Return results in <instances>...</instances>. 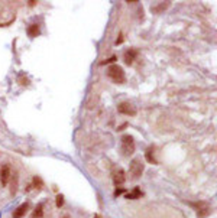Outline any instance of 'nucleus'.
I'll return each instance as SVG.
<instances>
[{
  "mask_svg": "<svg viewBox=\"0 0 217 218\" xmlns=\"http://www.w3.org/2000/svg\"><path fill=\"white\" fill-rule=\"evenodd\" d=\"M107 77L110 78L115 84H123L126 81V75H125V71L120 65L117 64H113L107 68Z\"/></svg>",
  "mask_w": 217,
  "mask_h": 218,
  "instance_id": "1",
  "label": "nucleus"
},
{
  "mask_svg": "<svg viewBox=\"0 0 217 218\" xmlns=\"http://www.w3.org/2000/svg\"><path fill=\"white\" fill-rule=\"evenodd\" d=\"M120 142H122V143H120V149H122L123 156H130V155L135 153L136 146H135V140H133V137H132L130 134L122 136V140H120Z\"/></svg>",
  "mask_w": 217,
  "mask_h": 218,
  "instance_id": "2",
  "label": "nucleus"
},
{
  "mask_svg": "<svg viewBox=\"0 0 217 218\" xmlns=\"http://www.w3.org/2000/svg\"><path fill=\"white\" fill-rule=\"evenodd\" d=\"M143 170H145V165H143V162L141 160V159H133L132 162H130V165H129V173H130V179H139L141 176H142V173H143Z\"/></svg>",
  "mask_w": 217,
  "mask_h": 218,
  "instance_id": "3",
  "label": "nucleus"
},
{
  "mask_svg": "<svg viewBox=\"0 0 217 218\" xmlns=\"http://www.w3.org/2000/svg\"><path fill=\"white\" fill-rule=\"evenodd\" d=\"M190 206L194 208V211L197 212L198 218H204L207 215L211 214V206L208 205V202L205 201H197V202H188Z\"/></svg>",
  "mask_w": 217,
  "mask_h": 218,
  "instance_id": "4",
  "label": "nucleus"
},
{
  "mask_svg": "<svg viewBox=\"0 0 217 218\" xmlns=\"http://www.w3.org/2000/svg\"><path fill=\"white\" fill-rule=\"evenodd\" d=\"M117 111L120 114H125V116H130V117H135L136 116V108L129 103V101H123L117 105Z\"/></svg>",
  "mask_w": 217,
  "mask_h": 218,
  "instance_id": "5",
  "label": "nucleus"
},
{
  "mask_svg": "<svg viewBox=\"0 0 217 218\" xmlns=\"http://www.w3.org/2000/svg\"><path fill=\"white\" fill-rule=\"evenodd\" d=\"M112 179H113V183H115L116 186L123 185L125 181H126V173H125V170H123L122 168H115L113 172H112Z\"/></svg>",
  "mask_w": 217,
  "mask_h": 218,
  "instance_id": "6",
  "label": "nucleus"
},
{
  "mask_svg": "<svg viewBox=\"0 0 217 218\" xmlns=\"http://www.w3.org/2000/svg\"><path fill=\"white\" fill-rule=\"evenodd\" d=\"M10 178H12L10 166H9L8 163L2 165V168H0V182H2V185H3V186H6V185L9 183Z\"/></svg>",
  "mask_w": 217,
  "mask_h": 218,
  "instance_id": "7",
  "label": "nucleus"
},
{
  "mask_svg": "<svg viewBox=\"0 0 217 218\" xmlns=\"http://www.w3.org/2000/svg\"><path fill=\"white\" fill-rule=\"evenodd\" d=\"M138 55H139V51H138L136 48L128 49V51L123 54V61H125V64H126V65H132V64L135 62V59H136Z\"/></svg>",
  "mask_w": 217,
  "mask_h": 218,
  "instance_id": "8",
  "label": "nucleus"
},
{
  "mask_svg": "<svg viewBox=\"0 0 217 218\" xmlns=\"http://www.w3.org/2000/svg\"><path fill=\"white\" fill-rule=\"evenodd\" d=\"M29 208H31V202H23L22 205H19L15 211H13V218H23L25 215H26V212L29 211Z\"/></svg>",
  "mask_w": 217,
  "mask_h": 218,
  "instance_id": "9",
  "label": "nucleus"
},
{
  "mask_svg": "<svg viewBox=\"0 0 217 218\" xmlns=\"http://www.w3.org/2000/svg\"><path fill=\"white\" fill-rule=\"evenodd\" d=\"M26 33H28L29 38H36V36L41 33V26H39V23H32V25H29L28 29H26Z\"/></svg>",
  "mask_w": 217,
  "mask_h": 218,
  "instance_id": "10",
  "label": "nucleus"
},
{
  "mask_svg": "<svg viewBox=\"0 0 217 218\" xmlns=\"http://www.w3.org/2000/svg\"><path fill=\"white\" fill-rule=\"evenodd\" d=\"M145 159H146L149 163H154V165L158 163V160H156V158H155V147H154V146H149V147L145 150Z\"/></svg>",
  "mask_w": 217,
  "mask_h": 218,
  "instance_id": "11",
  "label": "nucleus"
},
{
  "mask_svg": "<svg viewBox=\"0 0 217 218\" xmlns=\"http://www.w3.org/2000/svg\"><path fill=\"white\" fill-rule=\"evenodd\" d=\"M169 6H171V2H161L158 6H152L151 10H152V13H162V12H165Z\"/></svg>",
  "mask_w": 217,
  "mask_h": 218,
  "instance_id": "12",
  "label": "nucleus"
},
{
  "mask_svg": "<svg viewBox=\"0 0 217 218\" xmlns=\"http://www.w3.org/2000/svg\"><path fill=\"white\" fill-rule=\"evenodd\" d=\"M143 194H142V189L139 188V186H135L130 192H128L126 194V199H138V198H141Z\"/></svg>",
  "mask_w": 217,
  "mask_h": 218,
  "instance_id": "13",
  "label": "nucleus"
},
{
  "mask_svg": "<svg viewBox=\"0 0 217 218\" xmlns=\"http://www.w3.org/2000/svg\"><path fill=\"white\" fill-rule=\"evenodd\" d=\"M42 217H44V204H38L35 209L32 211L31 218H42Z\"/></svg>",
  "mask_w": 217,
  "mask_h": 218,
  "instance_id": "14",
  "label": "nucleus"
},
{
  "mask_svg": "<svg viewBox=\"0 0 217 218\" xmlns=\"http://www.w3.org/2000/svg\"><path fill=\"white\" fill-rule=\"evenodd\" d=\"M32 186H33L35 189L41 191V189L44 188V181H42V178H41V176H33V179H32Z\"/></svg>",
  "mask_w": 217,
  "mask_h": 218,
  "instance_id": "15",
  "label": "nucleus"
},
{
  "mask_svg": "<svg viewBox=\"0 0 217 218\" xmlns=\"http://www.w3.org/2000/svg\"><path fill=\"white\" fill-rule=\"evenodd\" d=\"M55 205H57L58 208H61V206L64 205V195H62V194H58V195H57V201H55Z\"/></svg>",
  "mask_w": 217,
  "mask_h": 218,
  "instance_id": "16",
  "label": "nucleus"
},
{
  "mask_svg": "<svg viewBox=\"0 0 217 218\" xmlns=\"http://www.w3.org/2000/svg\"><path fill=\"white\" fill-rule=\"evenodd\" d=\"M116 59H117V58H116V56L113 55L112 58H108V59H104V61H101V62H100V65H106V64H115V62H116Z\"/></svg>",
  "mask_w": 217,
  "mask_h": 218,
  "instance_id": "17",
  "label": "nucleus"
},
{
  "mask_svg": "<svg viewBox=\"0 0 217 218\" xmlns=\"http://www.w3.org/2000/svg\"><path fill=\"white\" fill-rule=\"evenodd\" d=\"M19 82H20L22 85H29V79H28V78H25V75H23V74H20V75H19Z\"/></svg>",
  "mask_w": 217,
  "mask_h": 218,
  "instance_id": "18",
  "label": "nucleus"
},
{
  "mask_svg": "<svg viewBox=\"0 0 217 218\" xmlns=\"http://www.w3.org/2000/svg\"><path fill=\"white\" fill-rule=\"evenodd\" d=\"M126 192V189L125 188H116V191H115V196H119V195H122V194H125Z\"/></svg>",
  "mask_w": 217,
  "mask_h": 218,
  "instance_id": "19",
  "label": "nucleus"
},
{
  "mask_svg": "<svg viewBox=\"0 0 217 218\" xmlns=\"http://www.w3.org/2000/svg\"><path fill=\"white\" fill-rule=\"evenodd\" d=\"M123 42V33H119V38L116 39V45H120Z\"/></svg>",
  "mask_w": 217,
  "mask_h": 218,
  "instance_id": "20",
  "label": "nucleus"
},
{
  "mask_svg": "<svg viewBox=\"0 0 217 218\" xmlns=\"http://www.w3.org/2000/svg\"><path fill=\"white\" fill-rule=\"evenodd\" d=\"M36 0H29V2H28V5H29V7H35L36 6Z\"/></svg>",
  "mask_w": 217,
  "mask_h": 218,
  "instance_id": "21",
  "label": "nucleus"
},
{
  "mask_svg": "<svg viewBox=\"0 0 217 218\" xmlns=\"http://www.w3.org/2000/svg\"><path fill=\"white\" fill-rule=\"evenodd\" d=\"M125 127H128V123H125V124H122L120 127H117V130H123Z\"/></svg>",
  "mask_w": 217,
  "mask_h": 218,
  "instance_id": "22",
  "label": "nucleus"
},
{
  "mask_svg": "<svg viewBox=\"0 0 217 218\" xmlns=\"http://www.w3.org/2000/svg\"><path fill=\"white\" fill-rule=\"evenodd\" d=\"M93 218H103V217H101V215H100V214H96V215H94V217H93Z\"/></svg>",
  "mask_w": 217,
  "mask_h": 218,
  "instance_id": "23",
  "label": "nucleus"
},
{
  "mask_svg": "<svg viewBox=\"0 0 217 218\" xmlns=\"http://www.w3.org/2000/svg\"><path fill=\"white\" fill-rule=\"evenodd\" d=\"M62 218H70V217H68V215H65V217H62Z\"/></svg>",
  "mask_w": 217,
  "mask_h": 218,
  "instance_id": "24",
  "label": "nucleus"
}]
</instances>
